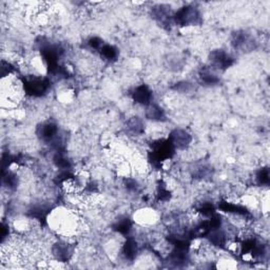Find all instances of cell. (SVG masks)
Instances as JSON below:
<instances>
[{"mask_svg":"<svg viewBox=\"0 0 270 270\" xmlns=\"http://www.w3.org/2000/svg\"><path fill=\"white\" fill-rule=\"evenodd\" d=\"M138 253V245L135 239L127 236V240L123 246V255L128 261H134Z\"/></svg>","mask_w":270,"mask_h":270,"instance_id":"ba28073f","label":"cell"},{"mask_svg":"<svg viewBox=\"0 0 270 270\" xmlns=\"http://www.w3.org/2000/svg\"><path fill=\"white\" fill-rule=\"evenodd\" d=\"M132 97L136 104L147 107L152 103V91H151L146 84H140L134 89Z\"/></svg>","mask_w":270,"mask_h":270,"instance_id":"52a82bcc","label":"cell"},{"mask_svg":"<svg viewBox=\"0 0 270 270\" xmlns=\"http://www.w3.org/2000/svg\"><path fill=\"white\" fill-rule=\"evenodd\" d=\"M146 117L153 122H163L165 120V111L158 105L151 103L147 106Z\"/></svg>","mask_w":270,"mask_h":270,"instance_id":"9c48e42d","label":"cell"},{"mask_svg":"<svg viewBox=\"0 0 270 270\" xmlns=\"http://www.w3.org/2000/svg\"><path fill=\"white\" fill-rule=\"evenodd\" d=\"M168 140L175 150H186L192 143V136L184 129H175L170 133Z\"/></svg>","mask_w":270,"mask_h":270,"instance_id":"3957f363","label":"cell"},{"mask_svg":"<svg viewBox=\"0 0 270 270\" xmlns=\"http://www.w3.org/2000/svg\"><path fill=\"white\" fill-rule=\"evenodd\" d=\"M23 87L26 94L33 97H38L46 93L49 88V81L46 78L33 76L24 81Z\"/></svg>","mask_w":270,"mask_h":270,"instance_id":"7a4b0ae2","label":"cell"},{"mask_svg":"<svg viewBox=\"0 0 270 270\" xmlns=\"http://www.w3.org/2000/svg\"><path fill=\"white\" fill-rule=\"evenodd\" d=\"M214 69L212 68H205L202 69L200 72V79L202 82L208 85H213L217 84L220 81V78L218 77V75L213 72Z\"/></svg>","mask_w":270,"mask_h":270,"instance_id":"30bf717a","label":"cell"},{"mask_svg":"<svg viewBox=\"0 0 270 270\" xmlns=\"http://www.w3.org/2000/svg\"><path fill=\"white\" fill-rule=\"evenodd\" d=\"M210 62L212 69L225 70L233 64V58L224 50H215L210 54Z\"/></svg>","mask_w":270,"mask_h":270,"instance_id":"5b68a950","label":"cell"},{"mask_svg":"<svg viewBox=\"0 0 270 270\" xmlns=\"http://www.w3.org/2000/svg\"><path fill=\"white\" fill-rule=\"evenodd\" d=\"M256 181L261 186H267L269 184V171L267 168H262L256 173Z\"/></svg>","mask_w":270,"mask_h":270,"instance_id":"5bb4252c","label":"cell"},{"mask_svg":"<svg viewBox=\"0 0 270 270\" xmlns=\"http://www.w3.org/2000/svg\"><path fill=\"white\" fill-rule=\"evenodd\" d=\"M173 20L176 25L182 27L198 26L201 24L200 11L193 6H185L176 11Z\"/></svg>","mask_w":270,"mask_h":270,"instance_id":"6da1fadb","label":"cell"},{"mask_svg":"<svg viewBox=\"0 0 270 270\" xmlns=\"http://www.w3.org/2000/svg\"><path fill=\"white\" fill-rule=\"evenodd\" d=\"M37 135L41 140H44L45 143L52 144L59 137L58 128L55 124L51 122L44 123L37 128Z\"/></svg>","mask_w":270,"mask_h":270,"instance_id":"8992f818","label":"cell"},{"mask_svg":"<svg viewBox=\"0 0 270 270\" xmlns=\"http://www.w3.org/2000/svg\"><path fill=\"white\" fill-rule=\"evenodd\" d=\"M100 53L101 56L109 61H114L118 56L117 49L111 45H104L103 48L100 50Z\"/></svg>","mask_w":270,"mask_h":270,"instance_id":"4fadbf2b","label":"cell"},{"mask_svg":"<svg viewBox=\"0 0 270 270\" xmlns=\"http://www.w3.org/2000/svg\"><path fill=\"white\" fill-rule=\"evenodd\" d=\"M74 253L73 246L66 241H58L52 247V254L56 258L57 262L66 263L70 261Z\"/></svg>","mask_w":270,"mask_h":270,"instance_id":"277c9868","label":"cell"},{"mask_svg":"<svg viewBox=\"0 0 270 270\" xmlns=\"http://www.w3.org/2000/svg\"><path fill=\"white\" fill-rule=\"evenodd\" d=\"M113 229L118 232V233H121L123 235H128L129 232L131 231L132 229V224L130 222V220L127 219V218H124L123 220H118L114 226H113Z\"/></svg>","mask_w":270,"mask_h":270,"instance_id":"7c38bea8","label":"cell"},{"mask_svg":"<svg viewBox=\"0 0 270 270\" xmlns=\"http://www.w3.org/2000/svg\"><path fill=\"white\" fill-rule=\"evenodd\" d=\"M128 130L134 135H140L145 131V125L138 117H133L127 123Z\"/></svg>","mask_w":270,"mask_h":270,"instance_id":"8fae6325","label":"cell"}]
</instances>
